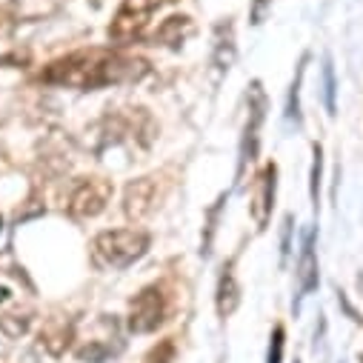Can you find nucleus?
<instances>
[{
	"label": "nucleus",
	"mask_w": 363,
	"mask_h": 363,
	"mask_svg": "<svg viewBox=\"0 0 363 363\" xmlns=\"http://www.w3.org/2000/svg\"><path fill=\"white\" fill-rule=\"evenodd\" d=\"M146 74H149V60L140 55L89 49L52 60L40 72V83L77 89V92H95V89H106V86L140 83Z\"/></svg>",
	"instance_id": "nucleus-1"
},
{
	"label": "nucleus",
	"mask_w": 363,
	"mask_h": 363,
	"mask_svg": "<svg viewBox=\"0 0 363 363\" xmlns=\"http://www.w3.org/2000/svg\"><path fill=\"white\" fill-rule=\"evenodd\" d=\"M149 232L143 229H106L92 240V260L101 269H129L149 252Z\"/></svg>",
	"instance_id": "nucleus-2"
},
{
	"label": "nucleus",
	"mask_w": 363,
	"mask_h": 363,
	"mask_svg": "<svg viewBox=\"0 0 363 363\" xmlns=\"http://www.w3.org/2000/svg\"><path fill=\"white\" fill-rule=\"evenodd\" d=\"M112 195H115L112 180L98 177V174L95 177H80L69 192L66 212L74 220H92V218L106 212V206L112 203Z\"/></svg>",
	"instance_id": "nucleus-3"
},
{
	"label": "nucleus",
	"mask_w": 363,
	"mask_h": 363,
	"mask_svg": "<svg viewBox=\"0 0 363 363\" xmlns=\"http://www.w3.org/2000/svg\"><path fill=\"white\" fill-rule=\"evenodd\" d=\"M249 118H246V126H243V138H240V157H238V177L243 174L246 163L257 160L260 155V129H263V121H266V92H263V83L260 80H252L249 86Z\"/></svg>",
	"instance_id": "nucleus-4"
},
{
	"label": "nucleus",
	"mask_w": 363,
	"mask_h": 363,
	"mask_svg": "<svg viewBox=\"0 0 363 363\" xmlns=\"http://www.w3.org/2000/svg\"><path fill=\"white\" fill-rule=\"evenodd\" d=\"M155 12L152 0H123L121 9L115 12L106 35L115 46H129L132 40H138L143 35V29L149 26V18Z\"/></svg>",
	"instance_id": "nucleus-5"
},
{
	"label": "nucleus",
	"mask_w": 363,
	"mask_h": 363,
	"mask_svg": "<svg viewBox=\"0 0 363 363\" xmlns=\"http://www.w3.org/2000/svg\"><path fill=\"white\" fill-rule=\"evenodd\" d=\"M166 318V295L160 286H146L140 289L132 303H129V315H126V326L135 335H149L155 332Z\"/></svg>",
	"instance_id": "nucleus-6"
},
{
	"label": "nucleus",
	"mask_w": 363,
	"mask_h": 363,
	"mask_svg": "<svg viewBox=\"0 0 363 363\" xmlns=\"http://www.w3.org/2000/svg\"><path fill=\"white\" fill-rule=\"evenodd\" d=\"M275 195H278V166L266 163L255 180L252 201H249V215L257 232H263L272 220V209H275Z\"/></svg>",
	"instance_id": "nucleus-7"
},
{
	"label": "nucleus",
	"mask_w": 363,
	"mask_h": 363,
	"mask_svg": "<svg viewBox=\"0 0 363 363\" xmlns=\"http://www.w3.org/2000/svg\"><path fill=\"white\" fill-rule=\"evenodd\" d=\"M157 209V180L138 177L123 189V215L132 223H143Z\"/></svg>",
	"instance_id": "nucleus-8"
},
{
	"label": "nucleus",
	"mask_w": 363,
	"mask_h": 363,
	"mask_svg": "<svg viewBox=\"0 0 363 363\" xmlns=\"http://www.w3.org/2000/svg\"><path fill=\"white\" fill-rule=\"evenodd\" d=\"M318 229H306L301 238V252H298V269H295V278H298V298H306L318 289L320 284V263H318Z\"/></svg>",
	"instance_id": "nucleus-9"
},
{
	"label": "nucleus",
	"mask_w": 363,
	"mask_h": 363,
	"mask_svg": "<svg viewBox=\"0 0 363 363\" xmlns=\"http://www.w3.org/2000/svg\"><path fill=\"white\" fill-rule=\"evenodd\" d=\"M240 306V284L235 275V263H223L220 278H218V289H215V309L220 318H232Z\"/></svg>",
	"instance_id": "nucleus-10"
},
{
	"label": "nucleus",
	"mask_w": 363,
	"mask_h": 363,
	"mask_svg": "<svg viewBox=\"0 0 363 363\" xmlns=\"http://www.w3.org/2000/svg\"><path fill=\"white\" fill-rule=\"evenodd\" d=\"M40 346L52 354V357H63L66 349L72 346L74 340V323L66 320V318H49L43 326H40Z\"/></svg>",
	"instance_id": "nucleus-11"
},
{
	"label": "nucleus",
	"mask_w": 363,
	"mask_h": 363,
	"mask_svg": "<svg viewBox=\"0 0 363 363\" xmlns=\"http://www.w3.org/2000/svg\"><path fill=\"white\" fill-rule=\"evenodd\" d=\"M63 0H9L6 15L12 23H38L57 15Z\"/></svg>",
	"instance_id": "nucleus-12"
},
{
	"label": "nucleus",
	"mask_w": 363,
	"mask_h": 363,
	"mask_svg": "<svg viewBox=\"0 0 363 363\" xmlns=\"http://www.w3.org/2000/svg\"><path fill=\"white\" fill-rule=\"evenodd\" d=\"M195 32V26H192V18L189 15H172V18H166L160 26H157V32L152 35V43L157 46H180L189 35Z\"/></svg>",
	"instance_id": "nucleus-13"
},
{
	"label": "nucleus",
	"mask_w": 363,
	"mask_h": 363,
	"mask_svg": "<svg viewBox=\"0 0 363 363\" xmlns=\"http://www.w3.org/2000/svg\"><path fill=\"white\" fill-rule=\"evenodd\" d=\"M212 63H215L220 72H229V66L235 63V29H232V23H220V26H218Z\"/></svg>",
	"instance_id": "nucleus-14"
},
{
	"label": "nucleus",
	"mask_w": 363,
	"mask_h": 363,
	"mask_svg": "<svg viewBox=\"0 0 363 363\" xmlns=\"http://www.w3.org/2000/svg\"><path fill=\"white\" fill-rule=\"evenodd\" d=\"M320 186H323V149L320 143H312V166H309V201L312 209H320Z\"/></svg>",
	"instance_id": "nucleus-15"
},
{
	"label": "nucleus",
	"mask_w": 363,
	"mask_h": 363,
	"mask_svg": "<svg viewBox=\"0 0 363 363\" xmlns=\"http://www.w3.org/2000/svg\"><path fill=\"white\" fill-rule=\"evenodd\" d=\"M32 326V315L29 312H0V332L9 340H18L29 332Z\"/></svg>",
	"instance_id": "nucleus-16"
},
{
	"label": "nucleus",
	"mask_w": 363,
	"mask_h": 363,
	"mask_svg": "<svg viewBox=\"0 0 363 363\" xmlns=\"http://www.w3.org/2000/svg\"><path fill=\"white\" fill-rule=\"evenodd\" d=\"M323 106H326V115L335 118L337 115V80H335V66H332V57H323Z\"/></svg>",
	"instance_id": "nucleus-17"
},
{
	"label": "nucleus",
	"mask_w": 363,
	"mask_h": 363,
	"mask_svg": "<svg viewBox=\"0 0 363 363\" xmlns=\"http://www.w3.org/2000/svg\"><path fill=\"white\" fill-rule=\"evenodd\" d=\"M306 55L303 60L298 63V72H295V80L289 86V95H286V121H295L301 123V83H303V74H306Z\"/></svg>",
	"instance_id": "nucleus-18"
},
{
	"label": "nucleus",
	"mask_w": 363,
	"mask_h": 363,
	"mask_svg": "<svg viewBox=\"0 0 363 363\" xmlns=\"http://www.w3.org/2000/svg\"><path fill=\"white\" fill-rule=\"evenodd\" d=\"M121 352V346H112V343H106V340H89V343H83L80 349H77V357L83 360V363H104V360H109L112 354H118Z\"/></svg>",
	"instance_id": "nucleus-19"
},
{
	"label": "nucleus",
	"mask_w": 363,
	"mask_h": 363,
	"mask_svg": "<svg viewBox=\"0 0 363 363\" xmlns=\"http://www.w3.org/2000/svg\"><path fill=\"white\" fill-rule=\"evenodd\" d=\"M284 349H286V329L278 323L275 332H272V340H269L266 363H284Z\"/></svg>",
	"instance_id": "nucleus-20"
},
{
	"label": "nucleus",
	"mask_w": 363,
	"mask_h": 363,
	"mask_svg": "<svg viewBox=\"0 0 363 363\" xmlns=\"http://www.w3.org/2000/svg\"><path fill=\"white\" fill-rule=\"evenodd\" d=\"M174 340L172 337H166V340H160L149 354H146V363H174Z\"/></svg>",
	"instance_id": "nucleus-21"
},
{
	"label": "nucleus",
	"mask_w": 363,
	"mask_h": 363,
	"mask_svg": "<svg viewBox=\"0 0 363 363\" xmlns=\"http://www.w3.org/2000/svg\"><path fill=\"white\" fill-rule=\"evenodd\" d=\"M289 252H292V215L284 220V232H281V260L284 263H286Z\"/></svg>",
	"instance_id": "nucleus-22"
},
{
	"label": "nucleus",
	"mask_w": 363,
	"mask_h": 363,
	"mask_svg": "<svg viewBox=\"0 0 363 363\" xmlns=\"http://www.w3.org/2000/svg\"><path fill=\"white\" fill-rule=\"evenodd\" d=\"M266 6H269V0H255V6H252V23H260L263 21Z\"/></svg>",
	"instance_id": "nucleus-23"
},
{
	"label": "nucleus",
	"mask_w": 363,
	"mask_h": 363,
	"mask_svg": "<svg viewBox=\"0 0 363 363\" xmlns=\"http://www.w3.org/2000/svg\"><path fill=\"white\" fill-rule=\"evenodd\" d=\"M295 363H301V360H295Z\"/></svg>",
	"instance_id": "nucleus-24"
}]
</instances>
